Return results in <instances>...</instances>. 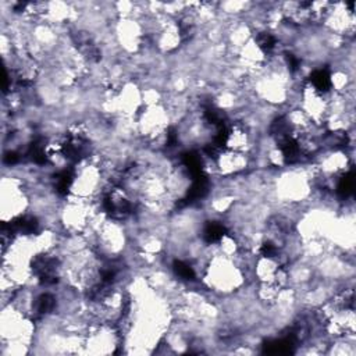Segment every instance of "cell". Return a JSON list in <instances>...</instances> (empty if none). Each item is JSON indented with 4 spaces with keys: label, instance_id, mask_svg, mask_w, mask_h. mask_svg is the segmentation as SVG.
<instances>
[{
    "label": "cell",
    "instance_id": "obj_1",
    "mask_svg": "<svg viewBox=\"0 0 356 356\" xmlns=\"http://www.w3.org/2000/svg\"><path fill=\"white\" fill-rule=\"evenodd\" d=\"M199 280L202 288L217 298H225L239 292L252 278L234 257L214 253L206 263Z\"/></svg>",
    "mask_w": 356,
    "mask_h": 356
},
{
    "label": "cell",
    "instance_id": "obj_2",
    "mask_svg": "<svg viewBox=\"0 0 356 356\" xmlns=\"http://www.w3.org/2000/svg\"><path fill=\"white\" fill-rule=\"evenodd\" d=\"M31 193L26 182L13 171H3L0 182V211L4 225H13L15 221L29 213Z\"/></svg>",
    "mask_w": 356,
    "mask_h": 356
},
{
    "label": "cell",
    "instance_id": "obj_3",
    "mask_svg": "<svg viewBox=\"0 0 356 356\" xmlns=\"http://www.w3.org/2000/svg\"><path fill=\"white\" fill-rule=\"evenodd\" d=\"M122 337L118 325L93 321L89 324L83 337L82 353L86 355H110L121 350Z\"/></svg>",
    "mask_w": 356,
    "mask_h": 356
},
{
    "label": "cell",
    "instance_id": "obj_4",
    "mask_svg": "<svg viewBox=\"0 0 356 356\" xmlns=\"http://www.w3.org/2000/svg\"><path fill=\"white\" fill-rule=\"evenodd\" d=\"M320 26L330 33L352 40L355 38L356 29L355 1L330 3L327 14L323 18Z\"/></svg>",
    "mask_w": 356,
    "mask_h": 356
},
{
    "label": "cell",
    "instance_id": "obj_5",
    "mask_svg": "<svg viewBox=\"0 0 356 356\" xmlns=\"http://www.w3.org/2000/svg\"><path fill=\"white\" fill-rule=\"evenodd\" d=\"M211 159L213 177L232 178L252 170V157L246 153L235 152L227 147L218 149Z\"/></svg>",
    "mask_w": 356,
    "mask_h": 356
}]
</instances>
